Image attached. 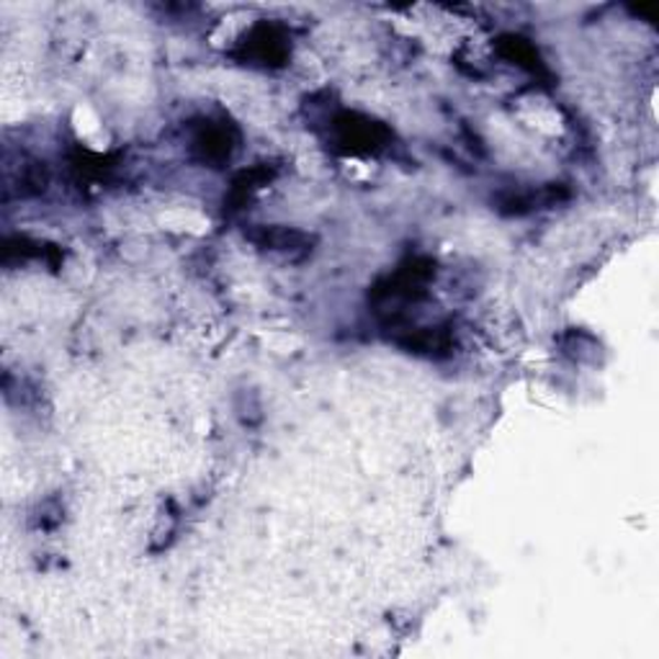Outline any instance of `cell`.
<instances>
[{"label":"cell","mask_w":659,"mask_h":659,"mask_svg":"<svg viewBox=\"0 0 659 659\" xmlns=\"http://www.w3.org/2000/svg\"><path fill=\"white\" fill-rule=\"evenodd\" d=\"M332 129H336V142L343 153H378V150L386 147V142H389V129L374 119L361 117V113H340V117L332 121Z\"/></svg>","instance_id":"obj_1"},{"label":"cell","mask_w":659,"mask_h":659,"mask_svg":"<svg viewBox=\"0 0 659 659\" xmlns=\"http://www.w3.org/2000/svg\"><path fill=\"white\" fill-rule=\"evenodd\" d=\"M289 40L274 24H257L240 44V57L250 65L282 67L289 59Z\"/></svg>","instance_id":"obj_2"},{"label":"cell","mask_w":659,"mask_h":659,"mask_svg":"<svg viewBox=\"0 0 659 659\" xmlns=\"http://www.w3.org/2000/svg\"><path fill=\"white\" fill-rule=\"evenodd\" d=\"M245 238L253 242L255 248L271 250V253L289 255V257H294V261L305 257L309 250H312V242H315L312 234L294 230V227H284V224H250Z\"/></svg>","instance_id":"obj_3"},{"label":"cell","mask_w":659,"mask_h":659,"mask_svg":"<svg viewBox=\"0 0 659 659\" xmlns=\"http://www.w3.org/2000/svg\"><path fill=\"white\" fill-rule=\"evenodd\" d=\"M234 142H238V138H234L232 127L207 121V124L199 129V134L194 138V153L199 155L204 163L217 165L230 161Z\"/></svg>","instance_id":"obj_4"},{"label":"cell","mask_w":659,"mask_h":659,"mask_svg":"<svg viewBox=\"0 0 659 659\" xmlns=\"http://www.w3.org/2000/svg\"><path fill=\"white\" fill-rule=\"evenodd\" d=\"M394 343L403 345L410 353H446L451 351V336L443 328H418V330H405L403 336L394 338Z\"/></svg>","instance_id":"obj_5"},{"label":"cell","mask_w":659,"mask_h":659,"mask_svg":"<svg viewBox=\"0 0 659 659\" xmlns=\"http://www.w3.org/2000/svg\"><path fill=\"white\" fill-rule=\"evenodd\" d=\"M499 52H503L507 59H513L515 65L526 67V70L531 73L543 70L539 52H536L526 40H520V36H503V40H499Z\"/></svg>","instance_id":"obj_6"}]
</instances>
